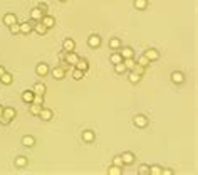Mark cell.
I'll return each instance as SVG.
<instances>
[{
    "mask_svg": "<svg viewBox=\"0 0 198 175\" xmlns=\"http://www.w3.org/2000/svg\"><path fill=\"white\" fill-rule=\"evenodd\" d=\"M87 46L92 49L99 47L101 46V37L97 36V34H92V36H89V39H87Z\"/></svg>",
    "mask_w": 198,
    "mask_h": 175,
    "instance_id": "obj_1",
    "label": "cell"
},
{
    "mask_svg": "<svg viewBox=\"0 0 198 175\" xmlns=\"http://www.w3.org/2000/svg\"><path fill=\"white\" fill-rule=\"evenodd\" d=\"M40 22H42V24L47 27V29H51V27H54V26H55V19H54V17H51V15H47V14H44V15H42Z\"/></svg>",
    "mask_w": 198,
    "mask_h": 175,
    "instance_id": "obj_2",
    "label": "cell"
},
{
    "mask_svg": "<svg viewBox=\"0 0 198 175\" xmlns=\"http://www.w3.org/2000/svg\"><path fill=\"white\" fill-rule=\"evenodd\" d=\"M39 116H40V120H42V121H51L52 116H54V113H52L49 108H42V109H40V113H39Z\"/></svg>",
    "mask_w": 198,
    "mask_h": 175,
    "instance_id": "obj_3",
    "label": "cell"
},
{
    "mask_svg": "<svg viewBox=\"0 0 198 175\" xmlns=\"http://www.w3.org/2000/svg\"><path fill=\"white\" fill-rule=\"evenodd\" d=\"M134 125H136L138 128L148 126V118L143 116V115H136V116H134Z\"/></svg>",
    "mask_w": 198,
    "mask_h": 175,
    "instance_id": "obj_4",
    "label": "cell"
},
{
    "mask_svg": "<svg viewBox=\"0 0 198 175\" xmlns=\"http://www.w3.org/2000/svg\"><path fill=\"white\" fill-rule=\"evenodd\" d=\"M77 59H79V56H77L74 51H71V52H65V62H67V64L74 66V64H76V62H77Z\"/></svg>",
    "mask_w": 198,
    "mask_h": 175,
    "instance_id": "obj_5",
    "label": "cell"
},
{
    "mask_svg": "<svg viewBox=\"0 0 198 175\" xmlns=\"http://www.w3.org/2000/svg\"><path fill=\"white\" fill-rule=\"evenodd\" d=\"M121 158H122V165H133V163H134V155H133L131 152L122 153Z\"/></svg>",
    "mask_w": 198,
    "mask_h": 175,
    "instance_id": "obj_6",
    "label": "cell"
},
{
    "mask_svg": "<svg viewBox=\"0 0 198 175\" xmlns=\"http://www.w3.org/2000/svg\"><path fill=\"white\" fill-rule=\"evenodd\" d=\"M94 138H96L94 131H91V130H84V131H82V140H84L86 143H92Z\"/></svg>",
    "mask_w": 198,
    "mask_h": 175,
    "instance_id": "obj_7",
    "label": "cell"
},
{
    "mask_svg": "<svg viewBox=\"0 0 198 175\" xmlns=\"http://www.w3.org/2000/svg\"><path fill=\"white\" fill-rule=\"evenodd\" d=\"M35 71H37L39 76H47V74H49V66L44 64V62H40V64H37Z\"/></svg>",
    "mask_w": 198,
    "mask_h": 175,
    "instance_id": "obj_8",
    "label": "cell"
},
{
    "mask_svg": "<svg viewBox=\"0 0 198 175\" xmlns=\"http://www.w3.org/2000/svg\"><path fill=\"white\" fill-rule=\"evenodd\" d=\"M42 10H40L39 7H35V9H32V10H30V19H32V20H35V22H40V19H42Z\"/></svg>",
    "mask_w": 198,
    "mask_h": 175,
    "instance_id": "obj_9",
    "label": "cell"
},
{
    "mask_svg": "<svg viewBox=\"0 0 198 175\" xmlns=\"http://www.w3.org/2000/svg\"><path fill=\"white\" fill-rule=\"evenodd\" d=\"M62 47H64L65 52H71V51H74V49H76V42H74L72 39H65L64 44H62Z\"/></svg>",
    "mask_w": 198,
    "mask_h": 175,
    "instance_id": "obj_10",
    "label": "cell"
},
{
    "mask_svg": "<svg viewBox=\"0 0 198 175\" xmlns=\"http://www.w3.org/2000/svg\"><path fill=\"white\" fill-rule=\"evenodd\" d=\"M144 56H146L149 61H156V59L159 57V52L156 51V49H148V51L144 52Z\"/></svg>",
    "mask_w": 198,
    "mask_h": 175,
    "instance_id": "obj_11",
    "label": "cell"
},
{
    "mask_svg": "<svg viewBox=\"0 0 198 175\" xmlns=\"http://www.w3.org/2000/svg\"><path fill=\"white\" fill-rule=\"evenodd\" d=\"M171 81H173L175 84H181V83L185 81V77H183V74H181L180 71H175V73L171 74Z\"/></svg>",
    "mask_w": 198,
    "mask_h": 175,
    "instance_id": "obj_12",
    "label": "cell"
},
{
    "mask_svg": "<svg viewBox=\"0 0 198 175\" xmlns=\"http://www.w3.org/2000/svg\"><path fill=\"white\" fill-rule=\"evenodd\" d=\"M4 116H7L8 120H14L15 116H17V109L15 108H4Z\"/></svg>",
    "mask_w": 198,
    "mask_h": 175,
    "instance_id": "obj_13",
    "label": "cell"
},
{
    "mask_svg": "<svg viewBox=\"0 0 198 175\" xmlns=\"http://www.w3.org/2000/svg\"><path fill=\"white\" fill-rule=\"evenodd\" d=\"M15 22H17V15L15 14H5V17H4L5 26H12V24H15Z\"/></svg>",
    "mask_w": 198,
    "mask_h": 175,
    "instance_id": "obj_14",
    "label": "cell"
},
{
    "mask_svg": "<svg viewBox=\"0 0 198 175\" xmlns=\"http://www.w3.org/2000/svg\"><path fill=\"white\" fill-rule=\"evenodd\" d=\"M34 94H35L34 91H24V93H22V101L30 105V103L34 101Z\"/></svg>",
    "mask_w": 198,
    "mask_h": 175,
    "instance_id": "obj_15",
    "label": "cell"
},
{
    "mask_svg": "<svg viewBox=\"0 0 198 175\" xmlns=\"http://www.w3.org/2000/svg\"><path fill=\"white\" fill-rule=\"evenodd\" d=\"M32 29L35 30L37 34H40V36H44V34H45L47 30H49V29H47V27H45V26H44V24H42V22H37V24H35V26L32 27Z\"/></svg>",
    "mask_w": 198,
    "mask_h": 175,
    "instance_id": "obj_16",
    "label": "cell"
},
{
    "mask_svg": "<svg viewBox=\"0 0 198 175\" xmlns=\"http://www.w3.org/2000/svg\"><path fill=\"white\" fill-rule=\"evenodd\" d=\"M45 91H47V88L44 83H37L35 86H34V93H35V94H45Z\"/></svg>",
    "mask_w": 198,
    "mask_h": 175,
    "instance_id": "obj_17",
    "label": "cell"
},
{
    "mask_svg": "<svg viewBox=\"0 0 198 175\" xmlns=\"http://www.w3.org/2000/svg\"><path fill=\"white\" fill-rule=\"evenodd\" d=\"M74 66H76L77 69L84 71V73H86V71H87V67H89V64H87V61H86V59H77V62H76Z\"/></svg>",
    "mask_w": 198,
    "mask_h": 175,
    "instance_id": "obj_18",
    "label": "cell"
},
{
    "mask_svg": "<svg viewBox=\"0 0 198 175\" xmlns=\"http://www.w3.org/2000/svg\"><path fill=\"white\" fill-rule=\"evenodd\" d=\"M52 76H54L55 79H62V77L65 76V69L64 67H55V69L52 71Z\"/></svg>",
    "mask_w": 198,
    "mask_h": 175,
    "instance_id": "obj_19",
    "label": "cell"
},
{
    "mask_svg": "<svg viewBox=\"0 0 198 175\" xmlns=\"http://www.w3.org/2000/svg\"><path fill=\"white\" fill-rule=\"evenodd\" d=\"M121 46H122V42L118 39V37H112V39L109 40V47H111V49H114V51H116V49H119Z\"/></svg>",
    "mask_w": 198,
    "mask_h": 175,
    "instance_id": "obj_20",
    "label": "cell"
},
{
    "mask_svg": "<svg viewBox=\"0 0 198 175\" xmlns=\"http://www.w3.org/2000/svg\"><path fill=\"white\" fill-rule=\"evenodd\" d=\"M22 145L30 148V146L35 145V140H34V136H24V138H22Z\"/></svg>",
    "mask_w": 198,
    "mask_h": 175,
    "instance_id": "obj_21",
    "label": "cell"
},
{
    "mask_svg": "<svg viewBox=\"0 0 198 175\" xmlns=\"http://www.w3.org/2000/svg\"><path fill=\"white\" fill-rule=\"evenodd\" d=\"M119 54L122 56V59H128V57H133L134 52H133V49H131V47H122V51L119 52Z\"/></svg>",
    "mask_w": 198,
    "mask_h": 175,
    "instance_id": "obj_22",
    "label": "cell"
},
{
    "mask_svg": "<svg viewBox=\"0 0 198 175\" xmlns=\"http://www.w3.org/2000/svg\"><path fill=\"white\" fill-rule=\"evenodd\" d=\"M20 26V32L22 34H30L32 32V26H30L29 22H24V24H18Z\"/></svg>",
    "mask_w": 198,
    "mask_h": 175,
    "instance_id": "obj_23",
    "label": "cell"
},
{
    "mask_svg": "<svg viewBox=\"0 0 198 175\" xmlns=\"http://www.w3.org/2000/svg\"><path fill=\"white\" fill-rule=\"evenodd\" d=\"M134 7L138 10H144L148 7V0H134Z\"/></svg>",
    "mask_w": 198,
    "mask_h": 175,
    "instance_id": "obj_24",
    "label": "cell"
},
{
    "mask_svg": "<svg viewBox=\"0 0 198 175\" xmlns=\"http://www.w3.org/2000/svg\"><path fill=\"white\" fill-rule=\"evenodd\" d=\"M40 109H42V105H35V103H30V113H32V115L39 116Z\"/></svg>",
    "mask_w": 198,
    "mask_h": 175,
    "instance_id": "obj_25",
    "label": "cell"
},
{
    "mask_svg": "<svg viewBox=\"0 0 198 175\" xmlns=\"http://www.w3.org/2000/svg\"><path fill=\"white\" fill-rule=\"evenodd\" d=\"M27 162H29V160H27L25 157H17V158H15V167H18V168L25 167V165H27Z\"/></svg>",
    "mask_w": 198,
    "mask_h": 175,
    "instance_id": "obj_26",
    "label": "cell"
},
{
    "mask_svg": "<svg viewBox=\"0 0 198 175\" xmlns=\"http://www.w3.org/2000/svg\"><path fill=\"white\" fill-rule=\"evenodd\" d=\"M122 64L126 66V69H133L134 64H136V61H134L133 57H128V59H122Z\"/></svg>",
    "mask_w": 198,
    "mask_h": 175,
    "instance_id": "obj_27",
    "label": "cell"
},
{
    "mask_svg": "<svg viewBox=\"0 0 198 175\" xmlns=\"http://www.w3.org/2000/svg\"><path fill=\"white\" fill-rule=\"evenodd\" d=\"M109 61H111L112 64H118V62H122V56L119 54V52H114V54H111Z\"/></svg>",
    "mask_w": 198,
    "mask_h": 175,
    "instance_id": "obj_28",
    "label": "cell"
},
{
    "mask_svg": "<svg viewBox=\"0 0 198 175\" xmlns=\"http://www.w3.org/2000/svg\"><path fill=\"white\" fill-rule=\"evenodd\" d=\"M139 79H141V74H136L134 71H131V73H129V83L138 84V83H139Z\"/></svg>",
    "mask_w": 198,
    "mask_h": 175,
    "instance_id": "obj_29",
    "label": "cell"
},
{
    "mask_svg": "<svg viewBox=\"0 0 198 175\" xmlns=\"http://www.w3.org/2000/svg\"><path fill=\"white\" fill-rule=\"evenodd\" d=\"M109 175H119L122 173V167H118V165H112V167H109Z\"/></svg>",
    "mask_w": 198,
    "mask_h": 175,
    "instance_id": "obj_30",
    "label": "cell"
},
{
    "mask_svg": "<svg viewBox=\"0 0 198 175\" xmlns=\"http://www.w3.org/2000/svg\"><path fill=\"white\" fill-rule=\"evenodd\" d=\"M161 170L163 168L159 165H153V167H149V175H161Z\"/></svg>",
    "mask_w": 198,
    "mask_h": 175,
    "instance_id": "obj_31",
    "label": "cell"
},
{
    "mask_svg": "<svg viewBox=\"0 0 198 175\" xmlns=\"http://www.w3.org/2000/svg\"><path fill=\"white\" fill-rule=\"evenodd\" d=\"M0 81L4 84H10L12 83V74H8V73H4L2 76H0Z\"/></svg>",
    "mask_w": 198,
    "mask_h": 175,
    "instance_id": "obj_32",
    "label": "cell"
},
{
    "mask_svg": "<svg viewBox=\"0 0 198 175\" xmlns=\"http://www.w3.org/2000/svg\"><path fill=\"white\" fill-rule=\"evenodd\" d=\"M138 64H139V66H143V67H146V66H149V59H148L146 56L143 54L139 59H138Z\"/></svg>",
    "mask_w": 198,
    "mask_h": 175,
    "instance_id": "obj_33",
    "label": "cell"
},
{
    "mask_svg": "<svg viewBox=\"0 0 198 175\" xmlns=\"http://www.w3.org/2000/svg\"><path fill=\"white\" fill-rule=\"evenodd\" d=\"M114 71L118 74H121V73H124L126 71V66L122 64V62H118V64H114Z\"/></svg>",
    "mask_w": 198,
    "mask_h": 175,
    "instance_id": "obj_34",
    "label": "cell"
},
{
    "mask_svg": "<svg viewBox=\"0 0 198 175\" xmlns=\"http://www.w3.org/2000/svg\"><path fill=\"white\" fill-rule=\"evenodd\" d=\"M72 77H74V79H82L84 77V71H81V69H74V73H72Z\"/></svg>",
    "mask_w": 198,
    "mask_h": 175,
    "instance_id": "obj_35",
    "label": "cell"
},
{
    "mask_svg": "<svg viewBox=\"0 0 198 175\" xmlns=\"http://www.w3.org/2000/svg\"><path fill=\"white\" fill-rule=\"evenodd\" d=\"M35 105H44V94H34V101Z\"/></svg>",
    "mask_w": 198,
    "mask_h": 175,
    "instance_id": "obj_36",
    "label": "cell"
},
{
    "mask_svg": "<svg viewBox=\"0 0 198 175\" xmlns=\"http://www.w3.org/2000/svg\"><path fill=\"white\" fill-rule=\"evenodd\" d=\"M8 27H10V32H12V34H18V32H20V26H18L17 22H15V24H12V26H8Z\"/></svg>",
    "mask_w": 198,
    "mask_h": 175,
    "instance_id": "obj_37",
    "label": "cell"
},
{
    "mask_svg": "<svg viewBox=\"0 0 198 175\" xmlns=\"http://www.w3.org/2000/svg\"><path fill=\"white\" fill-rule=\"evenodd\" d=\"M131 71H134L136 74H143L144 73V67H143V66H139V64H134V67Z\"/></svg>",
    "mask_w": 198,
    "mask_h": 175,
    "instance_id": "obj_38",
    "label": "cell"
},
{
    "mask_svg": "<svg viewBox=\"0 0 198 175\" xmlns=\"http://www.w3.org/2000/svg\"><path fill=\"white\" fill-rule=\"evenodd\" d=\"M112 163L118 165V167H122V158H121V155H118V157L112 158Z\"/></svg>",
    "mask_w": 198,
    "mask_h": 175,
    "instance_id": "obj_39",
    "label": "cell"
},
{
    "mask_svg": "<svg viewBox=\"0 0 198 175\" xmlns=\"http://www.w3.org/2000/svg\"><path fill=\"white\" fill-rule=\"evenodd\" d=\"M139 173H141V175L149 173V167H148V165H141V167H139Z\"/></svg>",
    "mask_w": 198,
    "mask_h": 175,
    "instance_id": "obj_40",
    "label": "cell"
},
{
    "mask_svg": "<svg viewBox=\"0 0 198 175\" xmlns=\"http://www.w3.org/2000/svg\"><path fill=\"white\" fill-rule=\"evenodd\" d=\"M10 121H12V120H8L7 116H4V115H0V123H2V125H8Z\"/></svg>",
    "mask_w": 198,
    "mask_h": 175,
    "instance_id": "obj_41",
    "label": "cell"
},
{
    "mask_svg": "<svg viewBox=\"0 0 198 175\" xmlns=\"http://www.w3.org/2000/svg\"><path fill=\"white\" fill-rule=\"evenodd\" d=\"M39 9L42 10V14H47V4H39Z\"/></svg>",
    "mask_w": 198,
    "mask_h": 175,
    "instance_id": "obj_42",
    "label": "cell"
},
{
    "mask_svg": "<svg viewBox=\"0 0 198 175\" xmlns=\"http://www.w3.org/2000/svg\"><path fill=\"white\" fill-rule=\"evenodd\" d=\"M161 175H173V170L171 168H165V170H161Z\"/></svg>",
    "mask_w": 198,
    "mask_h": 175,
    "instance_id": "obj_43",
    "label": "cell"
},
{
    "mask_svg": "<svg viewBox=\"0 0 198 175\" xmlns=\"http://www.w3.org/2000/svg\"><path fill=\"white\" fill-rule=\"evenodd\" d=\"M4 73H5V67H2V66H0V76H2Z\"/></svg>",
    "mask_w": 198,
    "mask_h": 175,
    "instance_id": "obj_44",
    "label": "cell"
},
{
    "mask_svg": "<svg viewBox=\"0 0 198 175\" xmlns=\"http://www.w3.org/2000/svg\"><path fill=\"white\" fill-rule=\"evenodd\" d=\"M2 113H4V108H2V106H0V115H2Z\"/></svg>",
    "mask_w": 198,
    "mask_h": 175,
    "instance_id": "obj_45",
    "label": "cell"
},
{
    "mask_svg": "<svg viewBox=\"0 0 198 175\" xmlns=\"http://www.w3.org/2000/svg\"><path fill=\"white\" fill-rule=\"evenodd\" d=\"M61 2H65V0H61Z\"/></svg>",
    "mask_w": 198,
    "mask_h": 175,
    "instance_id": "obj_46",
    "label": "cell"
}]
</instances>
